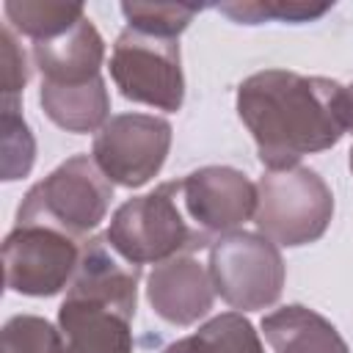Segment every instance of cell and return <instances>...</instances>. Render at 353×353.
Wrapping results in <instances>:
<instances>
[{"instance_id": "10", "label": "cell", "mask_w": 353, "mask_h": 353, "mask_svg": "<svg viewBox=\"0 0 353 353\" xmlns=\"http://www.w3.org/2000/svg\"><path fill=\"white\" fill-rule=\"evenodd\" d=\"M132 317L119 303L66 290L58 309L63 353H132Z\"/></svg>"}, {"instance_id": "12", "label": "cell", "mask_w": 353, "mask_h": 353, "mask_svg": "<svg viewBox=\"0 0 353 353\" xmlns=\"http://www.w3.org/2000/svg\"><path fill=\"white\" fill-rule=\"evenodd\" d=\"M33 66L41 72V83L77 85L102 77L105 41L94 22L83 17L66 33L33 44Z\"/></svg>"}, {"instance_id": "23", "label": "cell", "mask_w": 353, "mask_h": 353, "mask_svg": "<svg viewBox=\"0 0 353 353\" xmlns=\"http://www.w3.org/2000/svg\"><path fill=\"white\" fill-rule=\"evenodd\" d=\"M347 165H350V174H353V146H350V160H347Z\"/></svg>"}, {"instance_id": "15", "label": "cell", "mask_w": 353, "mask_h": 353, "mask_svg": "<svg viewBox=\"0 0 353 353\" xmlns=\"http://www.w3.org/2000/svg\"><path fill=\"white\" fill-rule=\"evenodd\" d=\"M160 353H265L259 331L243 312H223L190 336L168 342Z\"/></svg>"}, {"instance_id": "18", "label": "cell", "mask_w": 353, "mask_h": 353, "mask_svg": "<svg viewBox=\"0 0 353 353\" xmlns=\"http://www.w3.org/2000/svg\"><path fill=\"white\" fill-rule=\"evenodd\" d=\"M201 8L199 3H121L127 28L165 39H179Z\"/></svg>"}, {"instance_id": "1", "label": "cell", "mask_w": 353, "mask_h": 353, "mask_svg": "<svg viewBox=\"0 0 353 353\" xmlns=\"http://www.w3.org/2000/svg\"><path fill=\"white\" fill-rule=\"evenodd\" d=\"M237 116L268 171L298 165L347 132L345 85L287 69H265L237 85Z\"/></svg>"}, {"instance_id": "5", "label": "cell", "mask_w": 353, "mask_h": 353, "mask_svg": "<svg viewBox=\"0 0 353 353\" xmlns=\"http://www.w3.org/2000/svg\"><path fill=\"white\" fill-rule=\"evenodd\" d=\"M215 292L234 312H259L281 298L287 268L273 240L259 232H229L210 248Z\"/></svg>"}, {"instance_id": "11", "label": "cell", "mask_w": 353, "mask_h": 353, "mask_svg": "<svg viewBox=\"0 0 353 353\" xmlns=\"http://www.w3.org/2000/svg\"><path fill=\"white\" fill-rule=\"evenodd\" d=\"M215 295L210 268L190 254L165 259L146 276V301L152 312L171 325L199 323L212 309Z\"/></svg>"}, {"instance_id": "21", "label": "cell", "mask_w": 353, "mask_h": 353, "mask_svg": "<svg viewBox=\"0 0 353 353\" xmlns=\"http://www.w3.org/2000/svg\"><path fill=\"white\" fill-rule=\"evenodd\" d=\"M0 61H3V97H19L30 80V61L17 33L8 25H3L0 33Z\"/></svg>"}, {"instance_id": "6", "label": "cell", "mask_w": 353, "mask_h": 353, "mask_svg": "<svg viewBox=\"0 0 353 353\" xmlns=\"http://www.w3.org/2000/svg\"><path fill=\"white\" fill-rule=\"evenodd\" d=\"M110 77L130 102L176 113L185 102L179 39L124 28L110 50Z\"/></svg>"}, {"instance_id": "14", "label": "cell", "mask_w": 353, "mask_h": 353, "mask_svg": "<svg viewBox=\"0 0 353 353\" xmlns=\"http://www.w3.org/2000/svg\"><path fill=\"white\" fill-rule=\"evenodd\" d=\"M39 105L55 127L74 135L99 132L110 119V94L102 77L77 85L41 83Z\"/></svg>"}, {"instance_id": "2", "label": "cell", "mask_w": 353, "mask_h": 353, "mask_svg": "<svg viewBox=\"0 0 353 353\" xmlns=\"http://www.w3.org/2000/svg\"><path fill=\"white\" fill-rule=\"evenodd\" d=\"M108 243L132 265H160L207 248L212 240L188 218L179 179L163 182L143 196L127 199L110 218Z\"/></svg>"}, {"instance_id": "20", "label": "cell", "mask_w": 353, "mask_h": 353, "mask_svg": "<svg viewBox=\"0 0 353 353\" xmlns=\"http://www.w3.org/2000/svg\"><path fill=\"white\" fill-rule=\"evenodd\" d=\"M0 353H63L58 325L39 314H14L0 331Z\"/></svg>"}, {"instance_id": "13", "label": "cell", "mask_w": 353, "mask_h": 353, "mask_svg": "<svg viewBox=\"0 0 353 353\" xmlns=\"http://www.w3.org/2000/svg\"><path fill=\"white\" fill-rule=\"evenodd\" d=\"M262 334L276 353H350L336 325L303 303H290L265 314Z\"/></svg>"}, {"instance_id": "3", "label": "cell", "mask_w": 353, "mask_h": 353, "mask_svg": "<svg viewBox=\"0 0 353 353\" xmlns=\"http://www.w3.org/2000/svg\"><path fill=\"white\" fill-rule=\"evenodd\" d=\"M110 199L113 182L99 171L94 157L74 154L25 193L17 210V223L52 226L85 243L88 232L105 221Z\"/></svg>"}, {"instance_id": "22", "label": "cell", "mask_w": 353, "mask_h": 353, "mask_svg": "<svg viewBox=\"0 0 353 353\" xmlns=\"http://www.w3.org/2000/svg\"><path fill=\"white\" fill-rule=\"evenodd\" d=\"M345 119H347V132H353V83L345 85Z\"/></svg>"}, {"instance_id": "17", "label": "cell", "mask_w": 353, "mask_h": 353, "mask_svg": "<svg viewBox=\"0 0 353 353\" xmlns=\"http://www.w3.org/2000/svg\"><path fill=\"white\" fill-rule=\"evenodd\" d=\"M36 160V138L22 119L19 97H3V179H25Z\"/></svg>"}, {"instance_id": "19", "label": "cell", "mask_w": 353, "mask_h": 353, "mask_svg": "<svg viewBox=\"0 0 353 353\" xmlns=\"http://www.w3.org/2000/svg\"><path fill=\"white\" fill-rule=\"evenodd\" d=\"M221 14L240 25H259V22H312L331 11V3H301V0H248V3H218Z\"/></svg>"}, {"instance_id": "8", "label": "cell", "mask_w": 353, "mask_h": 353, "mask_svg": "<svg viewBox=\"0 0 353 353\" xmlns=\"http://www.w3.org/2000/svg\"><path fill=\"white\" fill-rule=\"evenodd\" d=\"M171 124L154 113H119L97 132L91 157L99 171L121 188L154 179L171 149Z\"/></svg>"}, {"instance_id": "9", "label": "cell", "mask_w": 353, "mask_h": 353, "mask_svg": "<svg viewBox=\"0 0 353 353\" xmlns=\"http://www.w3.org/2000/svg\"><path fill=\"white\" fill-rule=\"evenodd\" d=\"M188 218L215 243L237 232L256 210V185L232 165H204L179 179Z\"/></svg>"}, {"instance_id": "4", "label": "cell", "mask_w": 353, "mask_h": 353, "mask_svg": "<svg viewBox=\"0 0 353 353\" xmlns=\"http://www.w3.org/2000/svg\"><path fill=\"white\" fill-rule=\"evenodd\" d=\"M334 218V193L325 179L306 165L265 171L256 182L254 223L279 248L317 243Z\"/></svg>"}, {"instance_id": "7", "label": "cell", "mask_w": 353, "mask_h": 353, "mask_svg": "<svg viewBox=\"0 0 353 353\" xmlns=\"http://www.w3.org/2000/svg\"><path fill=\"white\" fill-rule=\"evenodd\" d=\"M83 243L41 223H14L3 240L6 287L28 298H50L66 290L77 273Z\"/></svg>"}, {"instance_id": "16", "label": "cell", "mask_w": 353, "mask_h": 353, "mask_svg": "<svg viewBox=\"0 0 353 353\" xmlns=\"http://www.w3.org/2000/svg\"><path fill=\"white\" fill-rule=\"evenodd\" d=\"M6 25L14 33H22L36 41L55 39L74 28L83 17L85 8L80 3H33V0H8L3 3Z\"/></svg>"}]
</instances>
